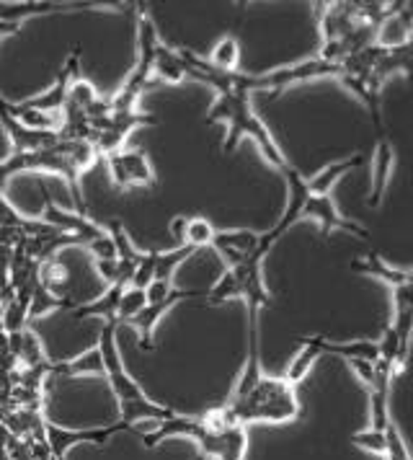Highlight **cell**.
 <instances>
[{
	"label": "cell",
	"instance_id": "cell-30",
	"mask_svg": "<svg viewBox=\"0 0 413 460\" xmlns=\"http://www.w3.org/2000/svg\"><path fill=\"white\" fill-rule=\"evenodd\" d=\"M147 305V295L145 290H137V288H127L122 295V303H119V315H117V323H129L135 315L143 311Z\"/></svg>",
	"mask_w": 413,
	"mask_h": 460
},
{
	"label": "cell",
	"instance_id": "cell-21",
	"mask_svg": "<svg viewBox=\"0 0 413 460\" xmlns=\"http://www.w3.org/2000/svg\"><path fill=\"white\" fill-rule=\"evenodd\" d=\"M124 290H127L124 285H111L96 303H83L78 308H73V314H75V318H91V315L106 318L109 326H117V315H119V303H122Z\"/></svg>",
	"mask_w": 413,
	"mask_h": 460
},
{
	"label": "cell",
	"instance_id": "cell-23",
	"mask_svg": "<svg viewBox=\"0 0 413 460\" xmlns=\"http://www.w3.org/2000/svg\"><path fill=\"white\" fill-rule=\"evenodd\" d=\"M365 164V158L362 155H351V158H344V161H336V164H330L323 171H318L312 179H305L308 181V189L312 194H330V189L336 187V181L344 176V173H349L351 168H359Z\"/></svg>",
	"mask_w": 413,
	"mask_h": 460
},
{
	"label": "cell",
	"instance_id": "cell-2",
	"mask_svg": "<svg viewBox=\"0 0 413 460\" xmlns=\"http://www.w3.org/2000/svg\"><path fill=\"white\" fill-rule=\"evenodd\" d=\"M168 438H191L199 445L202 458L215 460H243L246 458L248 435L241 424H230L220 409L209 411L206 417H179L173 414L171 419L161 421L155 432L143 435V442L147 450L161 445Z\"/></svg>",
	"mask_w": 413,
	"mask_h": 460
},
{
	"label": "cell",
	"instance_id": "cell-17",
	"mask_svg": "<svg viewBox=\"0 0 413 460\" xmlns=\"http://www.w3.org/2000/svg\"><path fill=\"white\" fill-rule=\"evenodd\" d=\"M321 355H336L344 362L362 359V362H377L380 359V341L372 339H354V341H330L326 336H312Z\"/></svg>",
	"mask_w": 413,
	"mask_h": 460
},
{
	"label": "cell",
	"instance_id": "cell-35",
	"mask_svg": "<svg viewBox=\"0 0 413 460\" xmlns=\"http://www.w3.org/2000/svg\"><path fill=\"white\" fill-rule=\"evenodd\" d=\"M93 267H96V272L101 274L103 279H109L111 285L117 282V274H119V261H117V259H109V261L96 259V261H93Z\"/></svg>",
	"mask_w": 413,
	"mask_h": 460
},
{
	"label": "cell",
	"instance_id": "cell-3",
	"mask_svg": "<svg viewBox=\"0 0 413 460\" xmlns=\"http://www.w3.org/2000/svg\"><path fill=\"white\" fill-rule=\"evenodd\" d=\"M285 176H287V189H289V199H287V209L282 215V220L274 226L267 233H261V241L264 246H274L285 233H287L294 223L300 220H315L321 226V233L323 238H329L333 230H347V233H354L359 238H370V230L362 228L359 223H354L349 217H344L333 197L330 194H312L308 189V181L305 176L297 171V168L287 166L285 168Z\"/></svg>",
	"mask_w": 413,
	"mask_h": 460
},
{
	"label": "cell",
	"instance_id": "cell-13",
	"mask_svg": "<svg viewBox=\"0 0 413 460\" xmlns=\"http://www.w3.org/2000/svg\"><path fill=\"white\" fill-rule=\"evenodd\" d=\"M78 67H81V47H75V49H73V55L67 58L65 67L57 73L55 84L49 85L44 93H40V96H31V99H26V102H21V104L29 106V109H34V111H41V114H49V117L60 114L62 106H65V102H67V91H70L73 75L78 73Z\"/></svg>",
	"mask_w": 413,
	"mask_h": 460
},
{
	"label": "cell",
	"instance_id": "cell-10",
	"mask_svg": "<svg viewBox=\"0 0 413 460\" xmlns=\"http://www.w3.org/2000/svg\"><path fill=\"white\" fill-rule=\"evenodd\" d=\"M117 432H135V427H127L124 421H114L109 427H96V429H62L55 424H47L44 427V435L49 442V450H52V458L65 460L67 458V450L73 445H81V442H93V445H106L111 435Z\"/></svg>",
	"mask_w": 413,
	"mask_h": 460
},
{
	"label": "cell",
	"instance_id": "cell-19",
	"mask_svg": "<svg viewBox=\"0 0 413 460\" xmlns=\"http://www.w3.org/2000/svg\"><path fill=\"white\" fill-rule=\"evenodd\" d=\"M0 230H16L23 238H31V235H52V233H60L57 228L47 226L44 220H29L23 217L19 209L11 208L5 194L0 191Z\"/></svg>",
	"mask_w": 413,
	"mask_h": 460
},
{
	"label": "cell",
	"instance_id": "cell-12",
	"mask_svg": "<svg viewBox=\"0 0 413 460\" xmlns=\"http://www.w3.org/2000/svg\"><path fill=\"white\" fill-rule=\"evenodd\" d=\"M41 191H44V212H41V220H44L47 226L57 228L60 233L75 235V238L81 241V246H91V243H96L99 238L106 235V230H103L99 223L88 220L85 215L65 212V209H60L52 202V197L47 194V189H41Z\"/></svg>",
	"mask_w": 413,
	"mask_h": 460
},
{
	"label": "cell",
	"instance_id": "cell-14",
	"mask_svg": "<svg viewBox=\"0 0 413 460\" xmlns=\"http://www.w3.org/2000/svg\"><path fill=\"white\" fill-rule=\"evenodd\" d=\"M209 246L225 259L227 267H235V264L246 261L248 256H253L261 249L267 253L271 252L261 243V233H253V230H223V233L215 230V238H212Z\"/></svg>",
	"mask_w": 413,
	"mask_h": 460
},
{
	"label": "cell",
	"instance_id": "cell-15",
	"mask_svg": "<svg viewBox=\"0 0 413 460\" xmlns=\"http://www.w3.org/2000/svg\"><path fill=\"white\" fill-rule=\"evenodd\" d=\"M0 125L13 143V153H37V150H47L60 143L57 129H29L19 125L16 119H11L3 106H0Z\"/></svg>",
	"mask_w": 413,
	"mask_h": 460
},
{
	"label": "cell",
	"instance_id": "cell-7",
	"mask_svg": "<svg viewBox=\"0 0 413 460\" xmlns=\"http://www.w3.org/2000/svg\"><path fill=\"white\" fill-rule=\"evenodd\" d=\"M26 171H49V173H60L67 181V187L73 191L78 215H88L85 212V202L81 194V171L70 164L67 153H65V143H57L55 147L47 150H37V153H13L8 161H0V191L11 181V176H19Z\"/></svg>",
	"mask_w": 413,
	"mask_h": 460
},
{
	"label": "cell",
	"instance_id": "cell-18",
	"mask_svg": "<svg viewBox=\"0 0 413 460\" xmlns=\"http://www.w3.org/2000/svg\"><path fill=\"white\" fill-rule=\"evenodd\" d=\"M153 75H155V78L147 81V88L155 84H181L186 78V65L184 60H181V52H173L171 47H165V44L158 42V47H155V58H153Z\"/></svg>",
	"mask_w": 413,
	"mask_h": 460
},
{
	"label": "cell",
	"instance_id": "cell-6",
	"mask_svg": "<svg viewBox=\"0 0 413 460\" xmlns=\"http://www.w3.org/2000/svg\"><path fill=\"white\" fill-rule=\"evenodd\" d=\"M267 252H256L248 256L246 261L227 267V272L220 277V282L205 295L209 305H220L225 300H246L248 311H261L271 305V295H268L267 285H264V274H261V264H264Z\"/></svg>",
	"mask_w": 413,
	"mask_h": 460
},
{
	"label": "cell",
	"instance_id": "cell-4",
	"mask_svg": "<svg viewBox=\"0 0 413 460\" xmlns=\"http://www.w3.org/2000/svg\"><path fill=\"white\" fill-rule=\"evenodd\" d=\"M230 424H285L300 417V401L287 377L261 376L248 391H233L220 406Z\"/></svg>",
	"mask_w": 413,
	"mask_h": 460
},
{
	"label": "cell",
	"instance_id": "cell-31",
	"mask_svg": "<svg viewBox=\"0 0 413 460\" xmlns=\"http://www.w3.org/2000/svg\"><path fill=\"white\" fill-rule=\"evenodd\" d=\"M382 460H413L395 421L385 427V456H382Z\"/></svg>",
	"mask_w": 413,
	"mask_h": 460
},
{
	"label": "cell",
	"instance_id": "cell-26",
	"mask_svg": "<svg viewBox=\"0 0 413 460\" xmlns=\"http://www.w3.org/2000/svg\"><path fill=\"white\" fill-rule=\"evenodd\" d=\"M197 252V249H191V246H179V249H173V252H150L153 253V270H155V279H163V282H171V274L173 270L179 267V264H184L186 259L191 256V253Z\"/></svg>",
	"mask_w": 413,
	"mask_h": 460
},
{
	"label": "cell",
	"instance_id": "cell-9",
	"mask_svg": "<svg viewBox=\"0 0 413 460\" xmlns=\"http://www.w3.org/2000/svg\"><path fill=\"white\" fill-rule=\"evenodd\" d=\"M392 321L380 341V357L398 370L409 359L413 336V270H406V282L392 288Z\"/></svg>",
	"mask_w": 413,
	"mask_h": 460
},
{
	"label": "cell",
	"instance_id": "cell-27",
	"mask_svg": "<svg viewBox=\"0 0 413 460\" xmlns=\"http://www.w3.org/2000/svg\"><path fill=\"white\" fill-rule=\"evenodd\" d=\"M96 104H99V93H96V88L88 84V81H73V84H70L65 106L78 109V111H83V114L88 117V114H91V109H93Z\"/></svg>",
	"mask_w": 413,
	"mask_h": 460
},
{
	"label": "cell",
	"instance_id": "cell-28",
	"mask_svg": "<svg viewBox=\"0 0 413 460\" xmlns=\"http://www.w3.org/2000/svg\"><path fill=\"white\" fill-rule=\"evenodd\" d=\"M215 238V228L212 223L205 220V217H189L184 233V246H191V249H202V246H209Z\"/></svg>",
	"mask_w": 413,
	"mask_h": 460
},
{
	"label": "cell",
	"instance_id": "cell-8",
	"mask_svg": "<svg viewBox=\"0 0 413 460\" xmlns=\"http://www.w3.org/2000/svg\"><path fill=\"white\" fill-rule=\"evenodd\" d=\"M158 29L153 26L145 5H140L137 11V65L135 70L129 73V78L124 81L119 88V93L109 102L111 111H129V109H137V99L140 93L147 91V81L153 75V58H155V47H158Z\"/></svg>",
	"mask_w": 413,
	"mask_h": 460
},
{
	"label": "cell",
	"instance_id": "cell-32",
	"mask_svg": "<svg viewBox=\"0 0 413 460\" xmlns=\"http://www.w3.org/2000/svg\"><path fill=\"white\" fill-rule=\"evenodd\" d=\"M351 442L356 445V447H362V450H367L372 456H377V458H382L385 456V432H377V429H362V432H356Z\"/></svg>",
	"mask_w": 413,
	"mask_h": 460
},
{
	"label": "cell",
	"instance_id": "cell-38",
	"mask_svg": "<svg viewBox=\"0 0 413 460\" xmlns=\"http://www.w3.org/2000/svg\"><path fill=\"white\" fill-rule=\"evenodd\" d=\"M5 334V326H3V315H0V336Z\"/></svg>",
	"mask_w": 413,
	"mask_h": 460
},
{
	"label": "cell",
	"instance_id": "cell-36",
	"mask_svg": "<svg viewBox=\"0 0 413 460\" xmlns=\"http://www.w3.org/2000/svg\"><path fill=\"white\" fill-rule=\"evenodd\" d=\"M186 223H189V217H173L171 220V233L176 235V241H179V246H184V233H186Z\"/></svg>",
	"mask_w": 413,
	"mask_h": 460
},
{
	"label": "cell",
	"instance_id": "cell-29",
	"mask_svg": "<svg viewBox=\"0 0 413 460\" xmlns=\"http://www.w3.org/2000/svg\"><path fill=\"white\" fill-rule=\"evenodd\" d=\"M238 55H241V47H238V42H235L233 37H225V40H220V42L215 44V49H212V60H209V63L215 65V67H220V70H235V65H238Z\"/></svg>",
	"mask_w": 413,
	"mask_h": 460
},
{
	"label": "cell",
	"instance_id": "cell-11",
	"mask_svg": "<svg viewBox=\"0 0 413 460\" xmlns=\"http://www.w3.org/2000/svg\"><path fill=\"white\" fill-rule=\"evenodd\" d=\"M111 181L119 189L132 187H155V173L150 166V158L143 150H119L109 155Z\"/></svg>",
	"mask_w": 413,
	"mask_h": 460
},
{
	"label": "cell",
	"instance_id": "cell-33",
	"mask_svg": "<svg viewBox=\"0 0 413 460\" xmlns=\"http://www.w3.org/2000/svg\"><path fill=\"white\" fill-rule=\"evenodd\" d=\"M91 253L96 256V259H103V261H109V259H117V243H114V238L106 233L103 238H99L96 243H91L88 246Z\"/></svg>",
	"mask_w": 413,
	"mask_h": 460
},
{
	"label": "cell",
	"instance_id": "cell-37",
	"mask_svg": "<svg viewBox=\"0 0 413 460\" xmlns=\"http://www.w3.org/2000/svg\"><path fill=\"white\" fill-rule=\"evenodd\" d=\"M19 31H21V23H11L0 19V40H3V37H11V34H19Z\"/></svg>",
	"mask_w": 413,
	"mask_h": 460
},
{
	"label": "cell",
	"instance_id": "cell-20",
	"mask_svg": "<svg viewBox=\"0 0 413 460\" xmlns=\"http://www.w3.org/2000/svg\"><path fill=\"white\" fill-rule=\"evenodd\" d=\"M73 376H106L103 367V357L99 347L88 349L78 359H67V362H49V377H73Z\"/></svg>",
	"mask_w": 413,
	"mask_h": 460
},
{
	"label": "cell",
	"instance_id": "cell-34",
	"mask_svg": "<svg viewBox=\"0 0 413 460\" xmlns=\"http://www.w3.org/2000/svg\"><path fill=\"white\" fill-rule=\"evenodd\" d=\"M173 290H176V288H173L171 282L153 279V282H150V288L145 290V295H147V303H161V300H165V297L173 293Z\"/></svg>",
	"mask_w": 413,
	"mask_h": 460
},
{
	"label": "cell",
	"instance_id": "cell-1",
	"mask_svg": "<svg viewBox=\"0 0 413 460\" xmlns=\"http://www.w3.org/2000/svg\"><path fill=\"white\" fill-rule=\"evenodd\" d=\"M179 52H181V60L186 65V78H194V81L212 85L217 91V102L212 104L209 114H206V125H217V122L227 125L223 150L233 153L241 143V137H253L268 164L285 171L289 166L287 158L282 155V150L274 143L267 125L253 114V106H250V93L268 91L267 73L264 75H246L238 70H220L202 58H197L189 49H179Z\"/></svg>",
	"mask_w": 413,
	"mask_h": 460
},
{
	"label": "cell",
	"instance_id": "cell-22",
	"mask_svg": "<svg viewBox=\"0 0 413 460\" xmlns=\"http://www.w3.org/2000/svg\"><path fill=\"white\" fill-rule=\"evenodd\" d=\"M8 347H11V355L16 357L23 367H37V365L47 362L44 352H41L40 336L31 329H23L19 334H8Z\"/></svg>",
	"mask_w": 413,
	"mask_h": 460
},
{
	"label": "cell",
	"instance_id": "cell-5",
	"mask_svg": "<svg viewBox=\"0 0 413 460\" xmlns=\"http://www.w3.org/2000/svg\"><path fill=\"white\" fill-rule=\"evenodd\" d=\"M99 349H101L109 385H111L114 396L119 401V421H124L127 427H135V421H140V419L165 421V419L173 417L171 409L158 406V403H153L150 398L145 396L143 388L124 370L122 357H119V349H117V326H109V323L103 326Z\"/></svg>",
	"mask_w": 413,
	"mask_h": 460
},
{
	"label": "cell",
	"instance_id": "cell-24",
	"mask_svg": "<svg viewBox=\"0 0 413 460\" xmlns=\"http://www.w3.org/2000/svg\"><path fill=\"white\" fill-rule=\"evenodd\" d=\"M55 308H70V311H73V308H78V303H75V300L57 297L52 290H47L40 279L37 288H34V300H31V308H29V318H40V315L49 314V311H55Z\"/></svg>",
	"mask_w": 413,
	"mask_h": 460
},
{
	"label": "cell",
	"instance_id": "cell-16",
	"mask_svg": "<svg viewBox=\"0 0 413 460\" xmlns=\"http://www.w3.org/2000/svg\"><path fill=\"white\" fill-rule=\"evenodd\" d=\"M186 297H199V293H194V290H173V293L168 295L165 300H161V303H147L143 311L129 321V323L140 332V347H143L145 352L155 349V341H153V329H155V323H158V321L163 318V314H168L179 300H186Z\"/></svg>",
	"mask_w": 413,
	"mask_h": 460
},
{
	"label": "cell",
	"instance_id": "cell-25",
	"mask_svg": "<svg viewBox=\"0 0 413 460\" xmlns=\"http://www.w3.org/2000/svg\"><path fill=\"white\" fill-rule=\"evenodd\" d=\"M321 357V352H318V347H315V341H312V336L310 339H303V347H300V352L294 355V359L289 362L287 367V380L294 385V383H300L303 377L308 376L310 367L315 365V359Z\"/></svg>",
	"mask_w": 413,
	"mask_h": 460
}]
</instances>
